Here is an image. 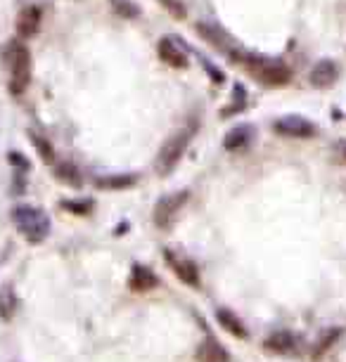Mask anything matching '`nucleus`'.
Masks as SVG:
<instances>
[{
	"label": "nucleus",
	"instance_id": "obj_15",
	"mask_svg": "<svg viewBox=\"0 0 346 362\" xmlns=\"http://www.w3.org/2000/svg\"><path fill=\"white\" fill-rule=\"evenodd\" d=\"M53 173H55V178L62 180V183L69 187H81V183H84V176H81V171L72 164V161H55Z\"/></svg>",
	"mask_w": 346,
	"mask_h": 362
},
{
	"label": "nucleus",
	"instance_id": "obj_17",
	"mask_svg": "<svg viewBox=\"0 0 346 362\" xmlns=\"http://www.w3.org/2000/svg\"><path fill=\"white\" fill-rule=\"evenodd\" d=\"M194 358L199 362H228V351L225 348L218 346L216 341H204L202 346L197 348V353H194Z\"/></svg>",
	"mask_w": 346,
	"mask_h": 362
},
{
	"label": "nucleus",
	"instance_id": "obj_19",
	"mask_svg": "<svg viewBox=\"0 0 346 362\" xmlns=\"http://www.w3.org/2000/svg\"><path fill=\"white\" fill-rule=\"evenodd\" d=\"M17 313V294L12 286H3L0 289V320H12Z\"/></svg>",
	"mask_w": 346,
	"mask_h": 362
},
{
	"label": "nucleus",
	"instance_id": "obj_20",
	"mask_svg": "<svg viewBox=\"0 0 346 362\" xmlns=\"http://www.w3.org/2000/svg\"><path fill=\"white\" fill-rule=\"evenodd\" d=\"M109 5L117 15L126 17V20H135V17H140V5L133 3V0H109Z\"/></svg>",
	"mask_w": 346,
	"mask_h": 362
},
{
	"label": "nucleus",
	"instance_id": "obj_23",
	"mask_svg": "<svg viewBox=\"0 0 346 362\" xmlns=\"http://www.w3.org/2000/svg\"><path fill=\"white\" fill-rule=\"evenodd\" d=\"M62 206H65L67 211H74V214H88V211L93 209V202L91 199H79V202H62Z\"/></svg>",
	"mask_w": 346,
	"mask_h": 362
},
{
	"label": "nucleus",
	"instance_id": "obj_8",
	"mask_svg": "<svg viewBox=\"0 0 346 362\" xmlns=\"http://www.w3.org/2000/svg\"><path fill=\"white\" fill-rule=\"evenodd\" d=\"M337 76H339L337 62L320 60L318 64L311 69V74H308V81H311V85H316V88H330L337 81Z\"/></svg>",
	"mask_w": 346,
	"mask_h": 362
},
{
	"label": "nucleus",
	"instance_id": "obj_14",
	"mask_svg": "<svg viewBox=\"0 0 346 362\" xmlns=\"http://www.w3.org/2000/svg\"><path fill=\"white\" fill-rule=\"evenodd\" d=\"M128 284H131V289H133V291H149V289H154V286L159 284V279H157V274L149 270V267L135 265L133 270H131Z\"/></svg>",
	"mask_w": 346,
	"mask_h": 362
},
{
	"label": "nucleus",
	"instance_id": "obj_2",
	"mask_svg": "<svg viewBox=\"0 0 346 362\" xmlns=\"http://www.w3.org/2000/svg\"><path fill=\"white\" fill-rule=\"evenodd\" d=\"M10 216H12V221H15L17 230L27 237L31 244H41V242L50 235V218L46 216V211L22 204V206H15Z\"/></svg>",
	"mask_w": 346,
	"mask_h": 362
},
{
	"label": "nucleus",
	"instance_id": "obj_1",
	"mask_svg": "<svg viewBox=\"0 0 346 362\" xmlns=\"http://www.w3.org/2000/svg\"><path fill=\"white\" fill-rule=\"evenodd\" d=\"M240 62L247 69V74L251 78H256L263 85H285L292 78V69L285 62L273 60V57H261V55H242Z\"/></svg>",
	"mask_w": 346,
	"mask_h": 362
},
{
	"label": "nucleus",
	"instance_id": "obj_24",
	"mask_svg": "<svg viewBox=\"0 0 346 362\" xmlns=\"http://www.w3.org/2000/svg\"><path fill=\"white\" fill-rule=\"evenodd\" d=\"M8 159H10V164L15 166V168H20V171H29V159L24 157V154H20V152H10Z\"/></svg>",
	"mask_w": 346,
	"mask_h": 362
},
{
	"label": "nucleus",
	"instance_id": "obj_18",
	"mask_svg": "<svg viewBox=\"0 0 346 362\" xmlns=\"http://www.w3.org/2000/svg\"><path fill=\"white\" fill-rule=\"evenodd\" d=\"M138 183V176L133 173H121V176H105L98 178V187L100 190H128Z\"/></svg>",
	"mask_w": 346,
	"mask_h": 362
},
{
	"label": "nucleus",
	"instance_id": "obj_11",
	"mask_svg": "<svg viewBox=\"0 0 346 362\" xmlns=\"http://www.w3.org/2000/svg\"><path fill=\"white\" fill-rule=\"evenodd\" d=\"M263 348L275 355H289L299 348V341L292 332H278V334H270L268 339L263 341Z\"/></svg>",
	"mask_w": 346,
	"mask_h": 362
},
{
	"label": "nucleus",
	"instance_id": "obj_4",
	"mask_svg": "<svg viewBox=\"0 0 346 362\" xmlns=\"http://www.w3.org/2000/svg\"><path fill=\"white\" fill-rule=\"evenodd\" d=\"M190 137H192V130H180V133H175L173 137H168V140L164 142V147L159 149V157H157V166H154L159 176H168V173L178 166V161L183 159L187 145H190Z\"/></svg>",
	"mask_w": 346,
	"mask_h": 362
},
{
	"label": "nucleus",
	"instance_id": "obj_10",
	"mask_svg": "<svg viewBox=\"0 0 346 362\" xmlns=\"http://www.w3.org/2000/svg\"><path fill=\"white\" fill-rule=\"evenodd\" d=\"M157 53H159V57L164 64L173 67V69H185L187 67V55L185 50L178 46L175 41L171 39H161L159 46H157Z\"/></svg>",
	"mask_w": 346,
	"mask_h": 362
},
{
	"label": "nucleus",
	"instance_id": "obj_21",
	"mask_svg": "<svg viewBox=\"0 0 346 362\" xmlns=\"http://www.w3.org/2000/svg\"><path fill=\"white\" fill-rule=\"evenodd\" d=\"M31 142H34L36 149H39V154H41L43 161H48V164H55V149H53V145H50L48 137H43L39 133H31Z\"/></svg>",
	"mask_w": 346,
	"mask_h": 362
},
{
	"label": "nucleus",
	"instance_id": "obj_5",
	"mask_svg": "<svg viewBox=\"0 0 346 362\" xmlns=\"http://www.w3.org/2000/svg\"><path fill=\"white\" fill-rule=\"evenodd\" d=\"M187 199H190V192L180 190V192H171V195L161 197L159 202L154 206V214H152V221L154 225L159 230H168L173 225L175 216L180 214V209L187 204Z\"/></svg>",
	"mask_w": 346,
	"mask_h": 362
},
{
	"label": "nucleus",
	"instance_id": "obj_7",
	"mask_svg": "<svg viewBox=\"0 0 346 362\" xmlns=\"http://www.w3.org/2000/svg\"><path fill=\"white\" fill-rule=\"evenodd\" d=\"M164 258H166L171 272L180 279V282L187 284V286H199V270L190 258L178 256V253H171V251H164Z\"/></svg>",
	"mask_w": 346,
	"mask_h": 362
},
{
	"label": "nucleus",
	"instance_id": "obj_6",
	"mask_svg": "<svg viewBox=\"0 0 346 362\" xmlns=\"http://www.w3.org/2000/svg\"><path fill=\"white\" fill-rule=\"evenodd\" d=\"M275 133L285 135V137H313L316 135V123L308 121V118L299 116V114H287V116H280L275 121Z\"/></svg>",
	"mask_w": 346,
	"mask_h": 362
},
{
	"label": "nucleus",
	"instance_id": "obj_22",
	"mask_svg": "<svg viewBox=\"0 0 346 362\" xmlns=\"http://www.w3.org/2000/svg\"><path fill=\"white\" fill-rule=\"evenodd\" d=\"M159 3L164 5V10H166L168 15L175 17V20H183V17L187 15L185 5L180 3V0H159Z\"/></svg>",
	"mask_w": 346,
	"mask_h": 362
},
{
	"label": "nucleus",
	"instance_id": "obj_16",
	"mask_svg": "<svg viewBox=\"0 0 346 362\" xmlns=\"http://www.w3.org/2000/svg\"><path fill=\"white\" fill-rule=\"evenodd\" d=\"M216 320L228 334L237 336V339H247V329H244V324L240 322V317H237L235 313L221 308V310H216Z\"/></svg>",
	"mask_w": 346,
	"mask_h": 362
},
{
	"label": "nucleus",
	"instance_id": "obj_12",
	"mask_svg": "<svg viewBox=\"0 0 346 362\" xmlns=\"http://www.w3.org/2000/svg\"><path fill=\"white\" fill-rule=\"evenodd\" d=\"M194 31H197V34L202 36V39H204L206 43H211L213 48L225 50V53H232V41H230V36L225 34V31L218 29V27H211V24L199 22V24H194Z\"/></svg>",
	"mask_w": 346,
	"mask_h": 362
},
{
	"label": "nucleus",
	"instance_id": "obj_3",
	"mask_svg": "<svg viewBox=\"0 0 346 362\" xmlns=\"http://www.w3.org/2000/svg\"><path fill=\"white\" fill-rule=\"evenodd\" d=\"M8 67H10V90L22 95L31 81V55L24 43L12 41L8 48Z\"/></svg>",
	"mask_w": 346,
	"mask_h": 362
},
{
	"label": "nucleus",
	"instance_id": "obj_9",
	"mask_svg": "<svg viewBox=\"0 0 346 362\" xmlns=\"http://www.w3.org/2000/svg\"><path fill=\"white\" fill-rule=\"evenodd\" d=\"M251 142H254V128L249 123H240V126L228 130V135L223 137V147L228 152H244Z\"/></svg>",
	"mask_w": 346,
	"mask_h": 362
},
{
	"label": "nucleus",
	"instance_id": "obj_13",
	"mask_svg": "<svg viewBox=\"0 0 346 362\" xmlns=\"http://www.w3.org/2000/svg\"><path fill=\"white\" fill-rule=\"evenodd\" d=\"M41 27V10L39 8H24L17 17V31L24 39H31V36L39 34Z\"/></svg>",
	"mask_w": 346,
	"mask_h": 362
}]
</instances>
